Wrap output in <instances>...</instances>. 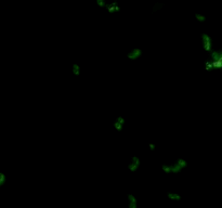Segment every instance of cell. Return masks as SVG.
I'll list each match as a JSON object with an SVG mask.
<instances>
[{
    "mask_svg": "<svg viewBox=\"0 0 222 208\" xmlns=\"http://www.w3.org/2000/svg\"><path fill=\"white\" fill-rule=\"evenodd\" d=\"M187 166V163L183 158H180L173 164H165L162 166V170L166 173H178Z\"/></svg>",
    "mask_w": 222,
    "mask_h": 208,
    "instance_id": "6da1fadb",
    "label": "cell"
},
{
    "mask_svg": "<svg viewBox=\"0 0 222 208\" xmlns=\"http://www.w3.org/2000/svg\"><path fill=\"white\" fill-rule=\"evenodd\" d=\"M141 165V160L138 156H133L132 160H130L129 165H128V170L131 171V172H135V171L138 170L139 167Z\"/></svg>",
    "mask_w": 222,
    "mask_h": 208,
    "instance_id": "7a4b0ae2",
    "label": "cell"
},
{
    "mask_svg": "<svg viewBox=\"0 0 222 208\" xmlns=\"http://www.w3.org/2000/svg\"><path fill=\"white\" fill-rule=\"evenodd\" d=\"M142 53H143L142 49L133 48L131 51L128 52L127 57H128V59H129V60H138V59H140V57H142Z\"/></svg>",
    "mask_w": 222,
    "mask_h": 208,
    "instance_id": "3957f363",
    "label": "cell"
},
{
    "mask_svg": "<svg viewBox=\"0 0 222 208\" xmlns=\"http://www.w3.org/2000/svg\"><path fill=\"white\" fill-rule=\"evenodd\" d=\"M125 124H126V119L122 116L116 117L115 122H114V128L117 130V131H122V128L125 127Z\"/></svg>",
    "mask_w": 222,
    "mask_h": 208,
    "instance_id": "277c9868",
    "label": "cell"
},
{
    "mask_svg": "<svg viewBox=\"0 0 222 208\" xmlns=\"http://www.w3.org/2000/svg\"><path fill=\"white\" fill-rule=\"evenodd\" d=\"M127 204L128 208H138V200L135 197V195L131 193L127 195Z\"/></svg>",
    "mask_w": 222,
    "mask_h": 208,
    "instance_id": "5b68a950",
    "label": "cell"
},
{
    "mask_svg": "<svg viewBox=\"0 0 222 208\" xmlns=\"http://www.w3.org/2000/svg\"><path fill=\"white\" fill-rule=\"evenodd\" d=\"M106 10H107L108 13H117V12H119L120 11V7H119L118 5H117L116 2H111V3H107L106 5Z\"/></svg>",
    "mask_w": 222,
    "mask_h": 208,
    "instance_id": "8992f818",
    "label": "cell"
},
{
    "mask_svg": "<svg viewBox=\"0 0 222 208\" xmlns=\"http://www.w3.org/2000/svg\"><path fill=\"white\" fill-rule=\"evenodd\" d=\"M167 197L171 202H179V200H181V195L177 192H169L167 194Z\"/></svg>",
    "mask_w": 222,
    "mask_h": 208,
    "instance_id": "52a82bcc",
    "label": "cell"
},
{
    "mask_svg": "<svg viewBox=\"0 0 222 208\" xmlns=\"http://www.w3.org/2000/svg\"><path fill=\"white\" fill-rule=\"evenodd\" d=\"M72 73L75 76H79L81 74V67L78 63H74V64L72 65Z\"/></svg>",
    "mask_w": 222,
    "mask_h": 208,
    "instance_id": "ba28073f",
    "label": "cell"
},
{
    "mask_svg": "<svg viewBox=\"0 0 222 208\" xmlns=\"http://www.w3.org/2000/svg\"><path fill=\"white\" fill-rule=\"evenodd\" d=\"M203 43H204V47H205L206 50H208L210 48V39H209L208 36L204 35L203 36Z\"/></svg>",
    "mask_w": 222,
    "mask_h": 208,
    "instance_id": "9c48e42d",
    "label": "cell"
},
{
    "mask_svg": "<svg viewBox=\"0 0 222 208\" xmlns=\"http://www.w3.org/2000/svg\"><path fill=\"white\" fill-rule=\"evenodd\" d=\"M97 5L99 8H106V5H107V2H106L105 0H97Z\"/></svg>",
    "mask_w": 222,
    "mask_h": 208,
    "instance_id": "30bf717a",
    "label": "cell"
},
{
    "mask_svg": "<svg viewBox=\"0 0 222 208\" xmlns=\"http://www.w3.org/2000/svg\"><path fill=\"white\" fill-rule=\"evenodd\" d=\"M5 183V176L3 173L0 172V187H2Z\"/></svg>",
    "mask_w": 222,
    "mask_h": 208,
    "instance_id": "8fae6325",
    "label": "cell"
},
{
    "mask_svg": "<svg viewBox=\"0 0 222 208\" xmlns=\"http://www.w3.org/2000/svg\"><path fill=\"white\" fill-rule=\"evenodd\" d=\"M196 19H197V21H200V22L205 20V19H204V16L200 15V14H196Z\"/></svg>",
    "mask_w": 222,
    "mask_h": 208,
    "instance_id": "7c38bea8",
    "label": "cell"
},
{
    "mask_svg": "<svg viewBox=\"0 0 222 208\" xmlns=\"http://www.w3.org/2000/svg\"><path fill=\"white\" fill-rule=\"evenodd\" d=\"M150 150H151V151H154V150H155V144H153V143L150 144Z\"/></svg>",
    "mask_w": 222,
    "mask_h": 208,
    "instance_id": "4fadbf2b",
    "label": "cell"
}]
</instances>
